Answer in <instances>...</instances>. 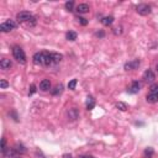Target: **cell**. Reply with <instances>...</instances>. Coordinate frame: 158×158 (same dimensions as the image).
<instances>
[{"mask_svg":"<svg viewBox=\"0 0 158 158\" xmlns=\"http://www.w3.org/2000/svg\"><path fill=\"white\" fill-rule=\"evenodd\" d=\"M62 58H63V56L59 55V53H56V52H45L43 66L49 67V66H53V64H58L61 61H62Z\"/></svg>","mask_w":158,"mask_h":158,"instance_id":"obj_1","label":"cell"},{"mask_svg":"<svg viewBox=\"0 0 158 158\" xmlns=\"http://www.w3.org/2000/svg\"><path fill=\"white\" fill-rule=\"evenodd\" d=\"M77 37H78V35H77V32H74V31H68L66 34V38L68 41H75Z\"/></svg>","mask_w":158,"mask_h":158,"instance_id":"obj_15","label":"cell"},{"mask_svg":"<svg viewBox=\"0 0 158 158\" xmlns=\"http://www.w3.org/2000/svg\"><path fill=\"white\" fill-rule=\"evenodd\" d=\"M149 92H151V93H154V94H158V83L153 84V85H151Z\"/></svg>","mask_w":158,"mask_h":158,"instance_id":"obj_24","label":"cell"},{"mask_svg":"<svg viewBox=\"0 0 158 158\" xmlns=\"http://www.w3.org/2000/svg\"><path fill=\"white\" fill-rule=\"evenodd\" d=\"M31 17H32L31 13H28V11H20L16 15V20H17V22H27Z\"/></svg>","mask_w":158,"mask_h":158,"instance_id":"obj_5","label":"cell"},{"mask_svg":"<svg viewBox=\"0 0 158 158\" xmlns=\"http://www.w3.org/2000/svg\"><path fill=\"white\" fill-rule=\"evenodd\" d=\"M146 100H147V103H149V104H156V103H158V94L149 93V94L146 96Z\"/></svg>","mask_w":158,"mask_h":158,"instance_id":"obj_13","label":"cell"},{"mask_svg":"<svg viewBox=\"0 0 158 158\" xmlns=\"http://www.w3.org/2000/svg\"><path fill=\"white\" fill-rule=\"evenodd\" d=\"M1 152L3 154L6 153V140L5 138H1Z\"/></svg>","mask_w":158,"mask_h":158,"instance_id":"obj_25","label":"cell"},{"mask_svg":"<svg viewBox=\"0 0 158 158\" xmlns=\"http://www.w3.org/2000/svg\"><path fill=\"white\" fill-rule=\"evenodd\" d=\"M17 26V22L14 20H8L5 21V22H3L1 25H0V31L1 32H10L13 31L14 28H16Z\"/></svg>","mask_w":158,"mask_h":158,"instance_id":"obj_3","label":"cell"},{"mask_svg":"<svg viewBox=\"0 0 158 158\" xmlns=\"http://www.w3.org/2000/svg\"><path fill=\"white\" fill-rule=\"evenodd\" d=\"M153 149L152 148H146L145 152H143V157L145 158H152L153 157Z\"/></svg>","mask_w":158,"mask_h":158,"instance_id":"obj_19","label":"cell"},{"mask_svg":"<svg viewBox=\"0 0 158 158\" xmlns=\"http://www.w3.org/2000/svg\"><path fill=\"white\" fill-rule=\"evenodd\" d=\"M116 107H117V109H118V110H121V111H126V110L128 109V107H127V105H126V104H125V103H122V101H120V103H117V104H116Z\"/></svg>","mask_w":158,"mask_h":158,"instance_id":"obj_22","label":"cell"},{"mask_svg":"<svg viewBox=\"0 0 158 158\" xmlns=\"http://www.w3.org/2000/svg\"><path fill=\"white\" fill-rule=\"evenodd\" d=\"M8 87H9L8 82H6L5 79H1V80H0V88H1V89H6Z\"/></svg>","mask_w":158,"mask_h":158,"instance_id":"obj_26","label":"cell"},{"mask_svg":"<svg viewBox=\"0 0 158 158\" xmlns=\"http://www.w3.org/2000/svg\"><path fill=\"white\" fill-rule=\"evenodd\" d=\"M77 79H72V80L68 83V89H70V90H74L75 87H77Z\"/></svg>","mask_w":158,"mask_h":158,"instance_id":"obj_23","label":"cell"},{"mask_svg":"<svg viewBox=\"0 0 158 158\" xmlns=\"http://www.w3.org/2000/svg\"><path fill=\"white\" fill-rule=\"evenodd\" d=\"M63 158H73V157H72V154L66 153V154H63Z\"/></svg>","mask_w":158,"mask_h":158,"instance_id":"obj_32","label":"cell"},{"mask_svg":"<svg viewBox=\"0 0 158 158\" xmlns=\"http://www.w3.org/2000/svg\"><path fill=\"white\" fill-rule=\"evenodd\" d=\"M64 8H66L67 11H73V9H74V1H67L66 4H64Z\"/></svg>","mask_w":158,"mask_h":158,"instance_id":"obj_20","label":"cell"},{"mask_svg":"<svg viewBox=\"0 0 158 158\" xmlns=\"http://www.w3.org/2000/svg\"><path fill=\"white\" fill-rule=\"evenodd\" d=\"M156 69H157V72H158V64H157V66H156Z\"/></svg>","mask_w":158,"mask_h":158,"instance_id":"obj_35","label":"cell"},{"mask_svg":"<svg viewBox=\"0 0 158 158\" xmlns=\"http://www.w3.org/2000/svg\"><path fill=\"white\" fill-rule=\"evenodd\" d=\"M14 149L17 152V154H22V153L26 152V148H25V146L21 145V143H17V145L14 147Z\"/></svg>","mask_w":158,"mask_h":158,"instance_id":"obj_16","label":"cell"},{"mask_svg":"<svg viewBox=\"0 0 158 158\" xmlns=\"http://www.w3.org/2000/svg\"><path fill=\"white\" fill-rule=\"evenodd\" d=\"M114 34L115 35H117V34L120 35L121 34V30H120V28H114Z\"/></svg>","mask_w":158,"mask_h":158,"instance_id":"obj_31","label":"cell"},{"mask_svg":"<svg viewBox=\"0 0 158 158\" xmlns=\"http://www.w3.org/2000/svg\"><path fill=\"white\" fill-rule=\"evenodd\" d=\"M77 20L79 21V22H80L82 25H83V26H87L88 25V21H87V19H84V17H80V16H78L77 17Z\"/></svg>","mask_w":158,"mask_h":158,"instance_id":"obj_27","label":"cell"},{"mask_svg":"<svg viewBox=\"0 0 158 158\" xmlns=\"http://www.w3.org/2000/svg\"><path fill=\"white\" fill-rule=\"evenodd\" d=\"M13 158H22V157H21L20 154H19V156H15V157H13Z\"/></svg>","mask_w":158,"mask_h":158,"instance_id":"obj_34","label":"cell"},{"mask_svg":"<svg viewBox=\"0 0 158 158\" xmlns=\"http://www.w3.org/2000/svg\"><path fill=\"white\" fill-rule=\"evenodd\" d=\"M78 14H87L89 11V5L88 4H79L75 10Z\"/></svg>","mask_w":158,"mask_h":158,"instance_id":"obj_14","label":"cell"},{"mask_svg":"<svg viewBox=\"0 0 158 158\" xmlns=\"http://www.w3.org/2000/svg\"><path fill=\"white\" fill-rule=\"evenodd\" d=\"M140 59H134V61H130L125 64V70H134V69H137L140 67Z\"/></svg>","mask_w":158,"mask_h":158,"instance_id":"obj_7","label":"cell"},{"mask_svg":"<svg viewBox=\"0 0 158 158\" xmlns=\"http://www.w3.org/2000/svg\"><path fill=\"white\" fill-rule=\"evenodd\" d=\"M32 59H34V63L37 64V66H43V62H45V52H37V53H35L34 57H32Z\"/></svg>","mask_w":158,"mask_h":158,"instance_id":"obj_6","label":"cell"},{"mask_svg":"<svg viewBox=\"0 0 158 158\" xmlns=\"http://www.w3.org/2000/svg\"><path fill=\"white\" fill-rule=\"evenodd\" d=\"M11 67H13V62L10 59L3 58L1 61H0V68H1L3 70H9Z\"/></svg>","mask_w":158,"mask_h":158,"instance_id":"obj_9","label":"cell"},{"mask_svg":"<svg viewBox=\"0 0 158 158\" xmlns=\"http://www.w3.org/2000/svg\"><path fill=\"white\" fill-rule=\"evenodd\" d=\"M13 56L19 63H21V64L26 63V55H25L24 49L21 48L20 46H14L13 47Z\"/></svg>","mask_w":158,"mask_h":158,"instance_id":"obj_2","label":"cell"},{"mask_svg":"<svg viewBox=\"0 0 158 158\" xmlns=\"http://www.w3.org/2000/svg\"><path fill=\"white\" fill-rule=\"evenodd\" d=\"M27 24H28V25H30V26H35V25H36V19H35V17H34V16H32V17H31V19H30V20H28V21H27Z\"/></svg>","mask_w":158,"mask_h":158,"instance_id":"obj_29","label":"cell"},{"mask_svg":"<svg viewBox=\"0 0 158 158\" xmlns=\"http://www.w3.org/2000/svg\"><path fill=\"white\" fill-rule=\"evenodd\" d=\"M154 79H156V74H154V72L152 69H147L145 73H143V80L145 82L151 83V82H153Z\"/></svg>","mask_w":158,"mask_h":158,"instance_id":"obj_8","label":"cell"},{"mask_svg":"<svg viewBox=\"0 0 158 158\" xmlns=\"http://www.w3.org/2000/svg\"><path fill=\"white\" fill-rule=\"evenodd\" d=\"M140 88H141V84H140L138 82H132L131 87L128 88V93H131V94H137L140 92Z\"/></svg>","mask_w":158,"mask_h":158,"instance_id":"obj_12","label":"cell"},{"mask_svg":"<svg viewBox=\"0 0 158 158\" xmlns=\"http://www.w3.org/2000/svg\"><path fill=\"white\" fill-rule=\"evenodd\" d=\"M67 115H68V117H69V120H72V121L77 120V118L79 117V113H78V110L75 109V107H72V109L68 110Z\"/></svg>","mask_w":158,"mask_h":158,"instance_id":"obj_10","label":"cell"},{"mask_svg":"<svg viewBox=\"0 0 158 158\" xmlns=\"http://www.w3.org/2000/svg\"><path fill=\"white\" fill-rule=\"evenodd\" d=\"M80 158H94V157L93 156H82Z\"/></svg>","mask_w":158,"mask_h":158,"instance_id":"obj_33","label":"cell"},{"mask_svg":"<svg viewBox=\"0 0 158 158\" xmlns=\"http://www.w3.org/2000/svg\"><path fill=\"white\" fill-rule=\"evenodd\" d=\"M88 99L89 100H88V103H87V109L88 110H92L93 107L95 106V101H94V99H93L92 96H90V98H88Z\"/></svg>","mask_w":158,"mask_h":158,"instance_id":"obj_21","label":"cell"},{"mask_svg":"<svg viewBox=\"0 0 158 158\" xmlns=\"http://www.w3.org/2000/svg\"><path fill=\"white\" fill-rule=\"evenodd\" d=\"M136 11L141 16H147L152 13V9H151V6L148 4H140L136 6Z\"/></svg>","mask_w":158,"mask_h":158,"instance_id":"obj_4","label":"cell"},{"mask_svg":"<svg viewBox=\"0 0 158 158\" xmlns=\"http://www.w3.org/2000/svg\"><path fill=\"white\" fill-rule=\"evenodd\" d=\"M36 93V85L35 84H31L30 85V90H28V95H34Z\"/></svg>","mask_w":158,"mask_h":158,"instance_id":"obj_28","label":"cell"},{"mask_svg":"<svg viewBox=\"0 0 158 158\" xmlns=\"http://www.w3.org/2000/svg\"><path fill=\"white\" fill-rule=\"evenodd\" d=\"M40 89H41L42 92H48L49 89H51V82H49L48 79H43V80L40 83Z\"/></svg>","mask_w":158,"mask_h":158,"instance_id":"obj_11","label":"cell"},{"mask_svg":"<svg viewBox=\"0 0 158 158\" xmlns=\"http://www.w3.org/2000/svg\"><path fill=\"white\" fill-rule=\"evenodd\" d=\"M101 22H103V25H105V26H109V25H111L114 22V17L113 16H105V17H103Z\"/></svg>","mask_w":158,"mask_h":158,"instance_id":"obj_17","label":"cell"},{"mask_svg":"<svg viewBox=\"0 0 158 158\" xmlns=\"http://www.w3.org/2000/svg\"><path fill=\"white\" fill-rule=\"evenodd\" d=\"M62 90H63V85L62 84H59V85H56V88L55 89H52L51 90V93H52V95H59L61 93H62Z\"/></svg>","mask_w":158,"mask_h":158,"instance_id":"obj_18","label":"cell"},{"mask_svg":"<svg viewBox=\"0 0 158 158\" xmlns=\"http://www.w3.org/2000/svg\"><path fill=\"white\" fill-rule=\"evenodd\" d=\"M95 36H96V37H100V38H103L104 36H105V34H104V31H98V32H96V34H95Z\"/></svg>","mask_w":158,"mask_h":158,"instance_id":"obj_30","label":"cell"}]
</instances>
